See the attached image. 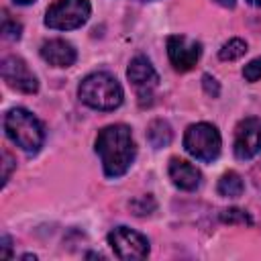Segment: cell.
I'll return each instance as SVG.
<instances>
[{
	"instance_id": "cell-7",
	"label": "cell",
	"mask_w": 261,
	"mask_h": 261,
	"mask_svg": "<svg viewBox=\"0 0 261 261\" xmlns=\"http://www.w3.org/2000/svg\"><path fill=\"white\" fill-rule=\"evenodd\" d=\"M126 77L133 84V88L137 90L139 104L149 106L153 102V90L159 86V75H157L155 67L151 65V61L145 55L133 57L128 63V69H126Z\"/></svg>"
},
{
	"instance_id": "cell-10",
	"label": "cell",
	"mask_w": 261,
	"mask_h": 261,
	"mask_svg": "<svg viewBox=\"0 0 261 261\" xmlns=\"http://www.w3.org/2000/svg\"><path fill=\"white\" fill-rule=\"evenodd\" d=\"M232 149H234V157L241 161L253 159L261 151V118L249 116L237 124Z\"/></svg>"
},
{
	"instance_id": "cell-2",
	"label": "cell",
	"mask_w": 261,
	"mask_h": 261,
	"mask_svg": "<svg viewBox=\"0 0 261 261\" xmlns=\"http://www.w3.org/2000/svg\"><path fill=\"white\" fill-rule=\"evenodd\" d=\"M80 100L94 110H114L124 100L120 82L108 71H94L86 75L77 88Z\"/></svg>"
},
{
	"instance_id": "cell-25",
	"label": "cell",
	"mask_w": 261,
	"mask_h": 261,
	"mask_svg": "<svg viewBox=\"0 0 261 261\" xmlns=\"http://www.w3.org/2000/svg\"><path fill=\"white\" fill-rule=\"evenodd\" d=\"M251 6H261V0H247Z\"/></svg>"
},
{
	"instance_id": "cell-3",
	"label": "cell",
	"mask_w": 261,
	"mask_h": 261,
	"mask_svg": "<svg viewBox=\"0 0 261 261\" xmlns=\"http://www.w3.org/2000/svg\"><path fill=\"white\" fill-rule=\"evenodd\" d=\"M4 130H6V137L29 155L39 153V149L43 147V141H45L43 124L27 108L8 110L4 116Z\"/></svg>"
},
{
	"instance_id": "cell-8",
	"label": "cell",
	"mask_w": 261,
	"mask_h": 261,
	"mask_svg": "<svg viewBox=\"0 0 261 261\" xmlns=\"http://www.w3.org/2000/svg\"><path fill=\"white\" fill-rule=\"evenodd\" d=\"M202 55V45L186 35H171L167 37V57L175 71L184 73L190 71Z\"/></svg>"
},
{
	"instance_id": "cell-5",
	"label": "cell",
	"mask_w": 261,
	"mask_h": 261,
	"mask_svg": "<svg viewBox=\"0 0 261 261\" xmlns=\"http://www.w3.org/2000/svg\"><path fill=\"white\" fill-rule=\"evenodd\" d=\"M92 6L88 0H57L45 12V27L53 31H73L86 24Z\"/></svg>"
},
{
	"instance_id": "cell-26",
	"label": "cell",
	"mask_w": 261,
	"mask_h": 261,
	"mask_svg": "<svg viewBox=\"0 0 261 261\" xmlns=\"http://www.w3.org/2000/svg\"><path fill=\"white\" fill-rule=\"evenodd\" d=\"M141 2H147V0H141Z\"/></svg>"
},
{
	"instance_id": "cell-21",
	"label": "cell",
	"mask_w": 261,
	"mask_h": 261,
	"mask_svg": "<svg viewBox=\"0 0 261 261\" xmlns=\"http://www.w3.org/2000/svg\"><path fill=\"white\" fill-rule=\"evenodd\" d=\"M2 157H4V173H2V184L6 186V184H8V177H10V171H12V167H14V161H12V157H10V153H8V151H4V153H2Z\"/></svg>"
},
{
	"instance_id": "cell-16",
	"label": "cell",
	"mask_w": 261,
	"mask_h": 261,
	"mask_svg": "<svg viewBox=\"0 0 261 261\" xmlns=\"http://www.w3.org/2000/svg\"><path fill=\"white\" fill-rule=\"evenodd\" d=\"M220 220L224 224H247L251 226L253 224V218L249 216V212L241 210V208H226L220 212Z\"/></svg>"
},
{
	"instance_id": "cell-22",
	"label": "cell",
	"mask_w": 261,
	"mask_h": 261,
	"mask_svg": "<svg viewBox=\"0 0 261 261\" xmlns=\"http://www.w3.org/2000/svg\"><path fill=\"white\" fill-rule=\"evenodd\" d=\"M10 249H12V241H10V237H8V234H4V237H2V251H0V255H2L4 259L12 257Z\"/></svg>"
},
{
	"instance_id": "cell-24",
	"label": "cell",
	"mask_w": 261,
	"mask_h": 261,
	"mask_svg": "<svg viewBox=\"0 0 261 261\" xmlns=\"http://www.w3.org/2000/svg\"><path fill=\"white\" fill-rule=\"evenodd\" d=\"M14 4H20V6H27V4H33L35 0H12Z\"/></svg>"
},
{
	"instance_id": "cell-4",
	"label": "cell",
	"mask_w": 261,
	"mask_h": 261,
	"mask_svg": "<svg viewBox=\"0 0 261 261\" xmlns=\"http://www.w3.org/2000/svg\"><path fill=\"white\" fill-rule=\"evenodd\" d=\"M222 147L220 133L210 122H196L190 124L184 133V149L198 161L210 163L218 159Z\"/></svg>"
},
{
	"instance_id": "cell-19",
	"label": "cell",
	"mask_w": 261,
	"mask_h": 261,
	"mask_svg": "<svg viewBox=\"0 0 261 261\" xmlns=\"http://www.w3.org/2000/svg\"><path fill=\"white\" fill-rule=\"evenodd\" d=\"M243 77H245L247 82H251V84L261 80V57L251 59V61L243 67Z\"/></svg>"
},
{
	"instance_id": "cell-6",
	"label": "cell",
	"mask_w": 261,
	"mask_h": 261,
	"mask_svg": "<svg viewBox=\"0 0 261 261\" xmlns=\"http://www.w3.org/2000/svg\"><path fill=\"white\" fill-rule=\"evenodd\" d=\"M108 245L116 253L118 259L124 261H139L149 255V241L141 232L128 226H116L108 232Z\"/></svg>"
},
{
	"instance_id": "cell-17",
	"label": "cell",
	"mask_w": 261,
	"mask_h": 261,
	"mask_svg": "<svg viewBox=\"0 0 261 261\" xmlns=\"http://www.w3.org/2000/svg\"><path fill=\"white\" fill-rule=\"evenodd\" d=\"M2 37L8 39V41H18L20 39V33H22V24L18 20H14L6 10L2 12Z\"/></svg>"
},
{
	"instance_id": "cell-13",
	"label": "cell",
	"mask_w": 261,
	"mask_h": 261,
	"mask_svg": "<svg viewBox=\"0 0 261 261\" xmlns=\"http://www.w3.org/2000/svg\"><path fill=\"white\" fill-rule=\"evenodd\" d=\"M171 137H173V133H171V126H169L167 120L157 118V120H153V122L149 124V128H147V139H149V143H151L155 149L167 147V145L171 143Z\"/></svg>"
},
{
	"instance_id": "cell-12",
	"label": "cell",
	"mask_w": 261,
	"mask_h": 261,
	"mask_svg": "<svg viewBox=\"0 0 261 261\" xmlns=\"http://www.w3.org/2000/svg\"><path fill=\"white\" fill-rule=\"evenodd\" d=\"M41 57L53 67H69L77 59V51L65 39H49L41 45Z\"/></svg>"
},
{
	"instance_id": "cell-20",
	"label": "cell",
	"mask_w": 261,
	"mask_h": 261,
	"mask_svg": "<svg viewBox=\"0 0 261 261\" xmlns=\"http://www.w3.org/2000/svg\"><path fill=\"white\" fill-rule=\"evenodd\" d=\"M202 84H204V90H206V94H208V96L216 98V96L220 94V86H218V82H216L214 77L204 75V77H202Z\"/></svg>"
},
{
	"instance_id": "cell-14",
	"label": "cell",
	"mask_w": 261,
	"mask_h": 261,
	"mask_svg": "<svg viewBox=\"0 0 261 261\" xmlns=\"http://www.w3.org/2000/svg\"><path fill=\"white\" fill-rule=\"evenodd\" d=\"M218 194L224 196V198H239L245 190V184L241 179V175L237 171H226L220 179H218V186H216Z\"/></svg>"
},
{
	"instance_id": "cell-18",
	"label": "cell",
	"mask_w": 261,
	"mask_h": 261,
	"mask_svg": "<svg viewBox=\"0 0 261 261\" xmlns=\"http://www.w3.org/2000/svg\"><path fill=\"white\" fill-rule=\"evenodd\" d=\"M130 208L137 216H145V214H151L155 210V200L151 196H141V198L130 202Z\"/></svg>"
},
{
	"instance_id": "cell-11",
	"label": "cell",
	"mask_w": 261,
	"mask_h": 261,
	"mask_svg": "<svg viewBox=\"0 0 261 261\" xmlns=\"http://www.w3.org/2000/svg\"><path fill=\"white\" fill-rule=\"evenodd\" d=\"M167 173H169V179L173 181V186L179 188V190H184V192H194L202 184L200 169L196 165H192L190 161H184L179 157H173L169 161Z\"/></svg>"
},
{
	"instance_id": "cell-23",
	"label": "cell",
	"mask_w": 261,
	"mask_h": 261,
	"mask_svg": "<svg viewBox=\"0 0 261 261\" xmlns=\"http://www.w3.org/2000/svg\"><path fill=\"white\" fill-rule=\"evenodd\" d=\"M214 2L224 6V8H234V4H237V0H214Z\"/></svg>"
},
{
	"instance_id": "cell-15",
	"label": "cell",
	"mask_w": 261,
	"mask_h": 261,
	"mask_svg": "<svg viewBox=\"0 0 261 261\" xmlns=\"http://www.w3.org/2000/svg\"><path fill=\"white\" fill-rule=\"evenodd\" d=\"M247 53V43L243 41V39H228L222 47H220V51H218V57L222 59V61H234V59H239V57H243Z\"/></svg>"
},
{
	"instance_id": "cell-9",
	"label": "cell",
	"mask_w": 261,
	"mask_h": 261,
	"mask_svg": "<svg viewBox=\"0 0 261 261\" xmlns=\"http://www.w3.org/2000/svg\"><path fill=\"white\" fill-rule=\"evenodd\" d=\"M2 80L8 88L22 94H35L39 90L37 75L29 69L27 61L16 55H6L2 59Z\"/></svg>"
},
{
	"instance_id": "cell-1",
	"label": "cell",
	"mask_w": 261,
	"mask_h": 261,
	"mask_svg": "<svg viewBox=\"0 0 261 261\" xmlns=\"http://www.w3.org/2000/svg\"><path fill=\"white\" fill-rule=\"evenodd\" d=\"M94 149L102 161L104 175L114 179L124 175L137 157V145L126 124H108L98 130Z\"/></svg>"
}]
</instances>
